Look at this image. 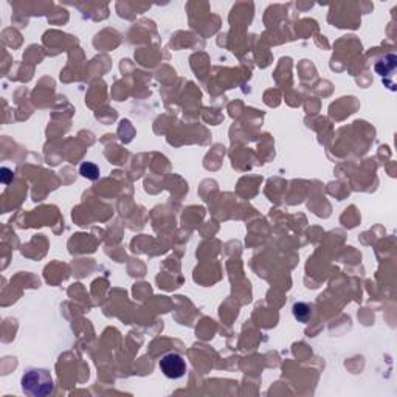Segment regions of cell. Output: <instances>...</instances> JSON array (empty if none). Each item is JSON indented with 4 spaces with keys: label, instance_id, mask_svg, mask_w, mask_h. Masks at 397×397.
I'll return each instance as SVG.
<instances>
[{
    "label": "cell",
    "instance_id": "1",
    "mask_svg": "<svg viewBox=\"0 0 397 397\" xmlns=\"http://www.w3.org/2000/svg\"><path fill=\"white\" fill-rule=\"evenodd\" d=\"M22 390L31 397H47L53 394L54 383L50 372L42 368H30L22 376Z\"/></svg>",
    "mask_w": 397,
    "mask_h": 397
},
{
    "label": "cell",
    "instance_id": "2",
    "mask_svg": "<svg viewBox=\"0 0 397 397\" xmlns=\"http://www.w3.org/2000/svg\"><path fill=\"white\" fill-rule=\"evenodd\" d=\"M162 372L165 377H168L171 380H177L182 379L186 372V362L185 359L177 352H169L165 354L162 357L160 363H158Z\"/></svg>",
    "mask_w": 397,
    "mask_h": 397
},
{
    "label": "cell",
    "instance_id": "3",
    "mask_svg": "<svg viewBox=\"0 0 397 397\" xmlns=\"http://www.w3.org/2000/svg\"><path fill=\"white\" fill-rule=\"evenodd\" d=\"M292 312H293V316L301 321V323H306L309 318H311V307H309L306 303H295L292 307Z\"/></svg>",
    "mask_w": 397,
    "mask_h": 397
},
{
    "label": "cell",
    "instance_id": "5",
    "mask_svg": "<svg viewBox=\"0 0 397 397\" xmlns=\"http://www.w3.org/2000/svg\"><path fill=\"white\" fill-rule=\"evenodd\" d=\"M2 172H3L2 174V182H3V183H8V182H10V177L13 179V172L10 169H6V168H3Z\"/></svg>",
    "mask_w": 397,
    "mask_h": 397
},
{
    "label": "cell",
    "instance_id": "4",
    "mask_svg": "<svg viewBox=\"0 0 397 397\" xmlns=\"http://www.w3.org/2000/svg\"><path fill=\"white\" fill-rule=\"evenodd\" d=\"M79 172H81V176L89 179V180H98L99 179V169L97 165H93L90 162H85L81 165V168H79Z\"/></svg>",
    "mask_w": 397,
    "mask_h": 397
}]
</instances>
